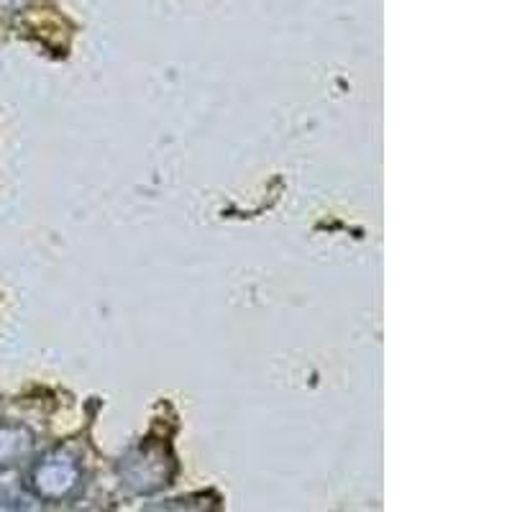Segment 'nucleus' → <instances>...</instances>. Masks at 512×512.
Here are the masks:
<instances>
[{
    "label": "nucleus",
    "instance_id": "f257e3e1",
    "mask_svg": "<svg viewBox=\"0 0 512 512\" xmlns=\"http://www.w3.org/2000/svg\"><path fill=\"white\" fill-rule=\"evenodd\" d=\"M123 484L136 495H152L175 477V461L164 446H139L118 466Z\"/></svg>",
    "mask_w": 512,
    "mask_h": 512
},
{
    "label": "nucleus",
    "instance_id": "f03ea898",
    "mask_svg": "<svg viewBox=\"0 0 512 512\" xmlns=\"http://www.w3.org/2000/svg\"><path fill=\"white\" fill-rule=\"evenodd\" d=\"M80 464L70 454L52 451L41 456L29 472V489L36 500L44 502H62L80 487Z\"/></svg>",
    "mask_w": 512,
    "mask_h": 512
},
{
    "label": "nucleus",
    "instance_id": "423d86ee",
    "mask_svg": "<svg viewBox=\"0 0 512 512\" xmlns=\"http://www.w3.org/2000/svg\"><path fill=\"white\" fill-rule=\"evenodd\" d=\"M31 0H0V16H16L24 8H29Z\"/></svg>",
    "mask_w": 512,
    "mask_h": 512
},
{
    "label": "nucleus",
    "instance_id": "7ed1b4c3",
    "mask_svg": "<svg viewBox=\"0 0 512 512\" xmlns=\"http://www.w3.org/2000/svg\"><path fill=\"white\" fill-rule=\"evenodd\" d=\"M34 451V433L26 425L0 423V472L29 459Z\"/></svg>",
    "mask_w": 512,
    "mask_h": 512
},
{
    "label": "nucleus",
    "instance_id": "20e7f679",
    "mask_svg": "<svg viewBox=\"0 0 512 512\" xmlns=\"http://www.w3.org/2000/svg\"><path fill=\"white\" fill-rule=\"evenodd\" d=\"M146 512H216L205 497H190V500H172L167 505H154Z\"/></svg>",
    "mask_w": 512,
    "mask_h": 512
},
{
    "label": "nucleus",
    "instance_id": "39448f33",
    "mask_svg": "<svg viewBox=\"0 0 512 512\" xmlns=\"http://www.w3.org/2000/svg\"><path fill=\"white\" fill-rule=\"evenodd\" d=\"M0 512H36V507L34 502L26 500L24 495H18V492L0 487Z\"/></svg>",
    "mask_w": 512,
    "mask_h": 512
}]
</instances>
